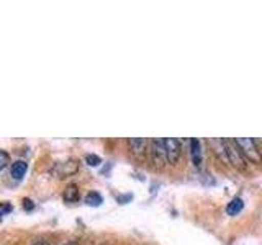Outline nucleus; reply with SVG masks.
I'll return each instance as SVG.
<instances>
[{"label":"nucleus","instance_id":"obj_1","mask_svg":"<svg viewBox=\"0 0 262 245\" xmlns=\"http://www.w3.org/2000/svg\"><path fill=\"white\" fill-rule=\"evenodd\" d=\"M237 147L241 149V152L248 157L251 162L254 163H260L262 162V154L257 147L256 139H251V137H236L234 139Z\"/></svg>","mask_w":262,"mask_h":245},{"label":"nucleus","instance_id":"obj_2","mask_svg":"<svg viewBox=\"0 0 262 245\" xmlns=\"http://www.w3.org/2000/svg\"><path fill=\"white\" fill-rule=\"evenodd\" d=\"M225 147H226V154H228V160L229 163H233L236 168H246V160H244V154L241 149L237 147L234 139H225Z\"/></svg>","mask_w":262,"mask_h":245},{"label":"nucleus","instance_id":"obj_3","mask_svg":"<svg viewBox=\"0 0 262 245\" xmlns=\"http://www.w3.org/2000/svg\"><path fill=\"white\" fill-rule=\"evenodd\" d=\"M151 159H152L154 165L159 168H162L169 162L164 139H152L151 141Z\"/></svg>","mask_w":262,"mask_h":245},{"label":"nucleus","instance_id":"obj_4","mask_svg":"<svg viewBox=\"0 0 262 245\" xmlns=\"http://www.w3.org/2000/svg\"><path fill=\"white\" fill-rule=\"evenodd\" d=\"M77 170H79L77 160L69 159V160H66V162L56 163V165L53 167V170H51V174L54 177H57V178H64V177H71L74 174H77Z\"/></svg>","mask_w":262,"mask_h":245},{"label":"nucleus","instance_id":"obj_5","mask_svg":"<svg viewBox=\"0 0 262 245\" xmlns=\"http://www.w3.org/2000/svg\"><path fill=\"white\" fill-rule=\"evenodd\" d=\"M164 142H166V151H167V159H169V163H176L180 157V142L174 137H169V139H164Z\"/></svg>","mask_w":262,"mask_h":245},{"label":"nucleus","instance_id":"obj_6","mask_svg":"<svg viewBox=\"0 0 262 245\" xmlns=\"http://www.w3.org/2000/svg\"><path fill=\"white\" fill-rule=\"evenodd\" d=\"M208 145L211 147L213 152H215L221 160H228V154H226V147H225V139H210Z\"/></svg>","mask_w":262,"mask_h":245},{"label":"nucleus","instance_id":"obj_7","mask_svg":"<svg viewBox=\"0 0 262 245\" xmlns=\"http://www.w3.org/2000/svg\"><path fill=\"white\" fill-rule=\"evenodd\" d=\"M190 154H192V160L195 167L202 165V147L199 139H190Z\"/></svg>","mask_w":262,"mask_h":245},{"label":"nucleus","instance_id":"obj_8","mask_svg":"<svg viewBox=\"0 0 262 245\" xmlns=\"http://www.w3.org/2000/svg\"><path fill=\"white\" fill-rule=\"evenodd\" d=\"M128 144H129V149L133 151L135 154H143L144 149H146L147 141L144 137H138V139H129Z\"/></svg>","mask_w":262,"mask_h":245},{"label":"nucleus","instance_id":"obj_9","mask_svg":"<svg viewBox=\"0 0 262 245\" xmlns=\"http://www.w3.org/2000/svg\"><path fill=\"white\" fill-rule=\"evenodd\" d=\"M27 162H23V160H18V162H15L13 165H12V177L15 180H20L25 174H27Z\"/></svg>","mask_w":262,"mask_h":245},{"label":"nucleus","instance_id":"obj_10","mask_svg":"<svg viewBox=\"0 0 262 245\" xmlns=\"http://www.w3.org/2000/svg\"><path fill=\"white\" fill-rule=\"evenodd\" d=\"M243 208H244L243 200H241V198H234L231 203L228 204L226 212H228L229 216H236V214H239V212L243 211Z\"/></svg>","mask_w":262,"mask_h":245},{"label":"nucleus","instance_id":"obj_11","mask_svg":"<svg viewBox=\"0 0 262 245\" xmlns=\"http://www.w3.org/2000/svg\"><path fill=\"white\" fill-rule=\"evenodd\" d=\"M64 200L68 203H74L79 200V190L76 185H69L64 191Z\"/></svg>","mask_w":262,"mask_h":245},{"label":"nucleus","instance_id":"obj_12","mask_svg":"<svg viewBox=\"0 0 262 245\" xmlns=\"http://www.w3.org/2000/svg\"><path fill=\"white\" fill-rule=\"evenodd\" d=\"M85 203L89 204V206H100V204H102L103 201H102V196H100V194L95 193V191H92V193H89V194L85 196Z\"/></svg>","mask_w":262,"mask_h":245},{"label":"nucleus","instance_id":"obj_13","mask_svg":"<svg viewBox=\"0 0 262 245\" xmlns=\"http://www.w3.org/2000/svg\"><path fill=\"white\" fill-rule=\"evenodd\" d=\"M85 162H87V165H90V167H97V165H100V163H102L100 157H98V155H94V154L85 155Z\"/></svg>","mask_w":262,"mask_h":245},{"label":"nucleus","instance_id":"obj_14","mask_svg":"<svg viewBox=\"0 0 262 245\" xmlns=\"http://www.w3.org/2000/svg\"><path fill=\"white\" fill-rule=\"evenodd\" d=\"M8 165V154L5 152V151H2L0 152V168H5Z\"/></svg>","mask_w":262,"mask_h":245},{"label":"nucleus","instance_id":"obj_15","mask_svg":"<svg viewBox=\"0 0 262 245\" xmlns=\"http://www.w3.org/2000/svg\"><path fill=\"white\" fill-rule=\"evenodd\" d=\"M23 208L27 209V211H31L35 206H33V203H31L30 200H25V201H23Z\"/></svg>","mask_w":262,"mask_h":245},{"label":"nucleus","instance_id":"obj_16","mask_svg":"<svg viewBox=\"0 0 262 245\" xmlns=\"http://www.w3.org/2000/svg\"><path fill=\"white\" fill-rule=\"evenodd\" d=\"M8 211H12V206L8 203H4V206H2V216H5Z\"/></svg>","mask_w":262,"mask_h":245},{"label":"nucleus","instance_id":"obj_17","mask_svg":"<svg viewBox=\"0 0 262 245\" xmlns=\"http://www.w3.org/2000/svg\"><path fill=\"white\" fill-rule=\"evenodd\" d=\"M33 245H49L48 242H45V240H38V242H35Z\"/></svg>","mask_w":262,"mask_h":245},{"label":"nucleus","instance_id":"obj_18","mask_svg":"<svg viewBox=\"0 0 262 245\" xmlns=\"http://www.w3.org/2000/svg\"><path fill=\"white\" fill-rule=\"evenodd\" d=\"M68 245H76V243H68Z\"/></svg>","mask_w":262,"mask_h":245}]
</instances>
